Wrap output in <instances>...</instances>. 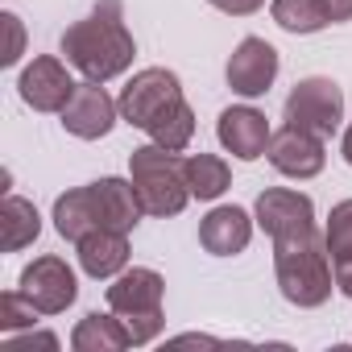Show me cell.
Returning a JSON list of instances; mask_svg holds the SVG:
<instances>
[{
	"label": "cell",
	"mask_w": 352,
	"mask_h": 352,
	"mask_svg": "<svg viewBox=\"0 0 352 352\" xmlns=\"http://www.w3.org/2000/svg\"><path fill=\"white\" fill-rule=\"evenodd\" d=\"M129 179L137 187V199L145 208V216L170 220L191 204V187H187V157H179L174 149H162L157 141L137 145L129 153Z\"/></svg>",
	"instance_id": "3957f363"
},
{
	"label": "cell",
	"mask_w": 352,
	"mask_h": 352,
	"mask_svg": "<svg viewBox=\"0 0 352 352\" xmlns=\"http://www.w3.org/2000/svg\"><path fill=\"white\" fill-rule=\"evenodd\" d=\"M71 348L75 352H124V348H133V340H129V327L120 323V315L108 307V311H87L75 323Z\"/></svg>",
	"instance_id": "e0dca14e"
},
{
	"label": "cell",
	"mask_w": 352,
	"mask_h": 352,
	"mask_svg": "<svg viewBox=\"0 0 352 352\" xmlns=\"http://www.w3.org/2000/svg\"><path fill=\"white\" fill-rule=\"evenodd\" d=\"M282 120L286 124H298V129H307V133H315V137L327 141L344 124V91H340V83L327 79V75L298 79L290 87L286 104H282Z\"/></svg>",
	"instance_id": "8992f818"
},
{
	"label": "cell",
	"mask_w": 352,
	"mask_h": 352,
	"mask_svg": "<svg viewBox=\"0 0 352 352\" xmlns=\"http://www.w3.org/2000/svg\"><path fill=\"white\" fill-rule=\"evenodd\" d=\"M108 307L120 315V323L129 327L133 348H145L162 336L166 327V278L149 265H133L120 270L112 278V286L104 290Z\"/></svg>",
	"instance_id": "277c9868"
},
{
	"label": "cell",
	"mask_w": 352,
	"mask_h": 352,
	"mask_svg": "<svg viewBox=\"0 0 352 352\" xmlns=\"http://www.w3.org/2000/svg\"><path fill=\"white\" fill-rule=\"evenodd\" d=\"M331 270H336V290L344 298H352V257H336Z\"/></svg>",
	"instance_id": "4316f807"
},
{
	"label": "cell",
	"mask_w": 352,
	"mask_h": 352,
	"mask_svg": "<svg viewBox=\"0 0 352 352\" xmlns=\"http://www.w3.org/2000/svg\"><path fill=\"white\" fill-rule=\"evenodd\" d=\"M270 17L278 30H286L294 38H307V34H319L331 25L323 0H270Z\"/></svg>",
	"instance_id": "ffe728a7"
},
{
	"label": "cell",
	"mask_w": 352,
	"mask_h": 352,
	"mask_svg": "<svg viewBox=\"0 0 352 352\" xmlns=\"http://www.w3.org/2000/svg\"><path fill=\"white\" fill-rule=\"evenodd\" d=\"M58 46H63L67 63L91 83L120 79L137 58V42H133V34L124 25V5L120 0H96L87 17H79V21H71L63 30Z\"/></svg>",
	"instance_id": "6da1fadb"
},
{
	"label": "cell",
	"mask_w": 352,
	"mask_h": 352,
	"mask_svg": "<svg viewBox=\"0 0 352 352\" xmlns=\"http://www.w3.org/2000/svg\"><path fill=\"white\" fill-rule=\"evenodd\" d=\"M91 195H96L100 228L133 232V228H137V220L145 216V208H141V199H137L133 179H116V174H104V179H96V183H91Z\"/></svg>",
	"instance_id": "2e32d148"
},
{
	"label": "cell",
	"mask_w": 352,
	"mask_h": 352,
	"mask_svg": "<svg viewBox=\"0 0 352 352\" xmlns=\"http://www.w3.org/2000/svg\"><path fill=\"white\" fill-rule=\"evenodd\" d=\"M34 348L54 352V348H58V336H54V331H34V327L5 336V352H34Z\"/></svg>",
	"instance_id": "cb8c5ba5"
},
{
	"label": "cell",
	"mask_w": 352,
	"mask_h": 352,
	"mask_svg": "<svg viewBox=\"0 0 352 352\" xmlns=\"http://www.w3.org/2000/svg\"><path fill=\"white\" fill-rule=\"evenodd\" d=\"M274 278L278 290L290 307L298 311H315L331 298L336 290V270H331V253L319 228L290 236V241H274Z\"/></svg>",
	"instance_id": "7a4b0ae2"
},
{
	"label": "cell",
	"mask_w": 352,
	"mask_h": 352,
	"mask_svg": "<svg viewBox=\"0 0 352 352\" xmlns=\"http://www.w3.org/2000/svg\"><path fill=\"white\" fill-rule=\"evenodd\" d=\"M323 241H327V253L331 261L336 257H352V199H340L327 216V228H323Z\"/></svg>",
	"instance_id": "603a6c76"
},
{
	"label": "cell",
	"mask_w": 352,
	"mask_h": 352,
	"mask_svg": "<svg viewBox=\"0 0 352 352\" xmlns=\"http://www.w3.org/2000/svg\"><path fill=\"white\" fill-rule=\"evenodd\" d=\"M174 344H216V340H212V336H179Z\"/></svg>",
	"instance_id": "f546056e"
},
{
	"label": "cell",
	"mask_w": 352,
	"mask_h": 352,
	"mask_svg": "<svg viewBox=\"0 0 352 352\" xmlns=\"http://www.w3.org/2000/svg\"><path fill=\"white\" fill-rule=\"evenodd\" d=\"M340 153H344V162L352 166V120L344 124V137H340Z\"/></svg>",
	"instance_id": "f1b7e54d"
},
{
	"label": "cell",
	"mask_w": 352,
	"mask_h": 352,
	"mask_svg": "<svg viewBox=\"0 0 352 352\" xmlns=\"http://www.w3.org/2000/svg\"><path fill=\"white\" fill-rule=\"evenodd\" d=\"M270 166L282 174V179H315V174H323L327 166V149H323V137L298 129V124H282L274 137H270V149H265Z\"/></svg>",
	"instance_id": "8fae6325"
},
{
	"label": "cell",
	"mask_w": 352,
	"mask_h": 352,
	"mask_svg": "<svg viewBox=\"0 0 352 352\" xmlns=\"http://www.w3.org/2000/svg\"><path fill=\"white\" fill-rule=\"evenodd\" d=\"M0 25L9 30V46H5V54H0V63H5V67H17L21 54H25V25H21L17 13H0Z\"/></svg>",
	"instance_id": "d4e9b609"
},
{
	"label": "cell",
	"mask_w": 352,
	"mask_h": 352,
	"mask_svg": "<svg viewBox=\"0 0 352 352\" xmlns=\"http://www.w3.org/2000/svg\"><path fill=\"white\" fill-rule=\"evenodd\" d=\"M116 104H120V120H124V124L149 133L157 120H166L170 112H179V108L187 104V96H183V79L174 75V71H166V67H145V71H137V75L124 83V91H120Z\"/></svg>",
	"instance_id": "5b68a950"
},
{
	"label": "cell",
	"mask_w": 352,
	"mask_h": 352,
	"mask_svg": "<svg viewBox=\"0 0 352 352\" xmlns=\"http://www.w3.org/2000/svg\"><path fill=\"white\" fill-rule=\"evenodd\" d=\"M187 187H191V199L216 204L232 187V166L220 153H204V149L187 153Z\"/></svg>",
	"instance_id": "d6986e66"
},
{
	"label": "cell",
	"mask_w": 352,
	"mask_h": 352,
	"mask_svg": "<svg viewBox=\"0 0 352 352\" xmlns=\"http://www.w3.org/2000/svg\"><path fill=\"white\" fill-rule=\"evenodd\" d=\"M216 137H220V145H224L232 157L257 162V157H265L274 129H270V116H265L261 108H253V104H232V108L220 112Z\"/></svg>",
	"instance_id": "4fadbf2b"
},
{
	"label": "cell",
	"mask_w": 352,
	"mask_h": 352,
	"mask_svg": "<svg viewBox=\"0 0 352 352\" xmlns=\"http://www.w3.org/2000/svg\"><path fill=\"white\" fill-rule=\"evenodd\" d=\"M42 319V311L21 294V290H5L0 294V336H13V331H25Z\"/></svg>",
	"instance_id": "7402d4cb"
},
{
	"label": "cell",
	"mask_w": 352,
	"mask_h": 352,
	"mask_svg": "<svg viewBox=\"0 0 352 352\" xmlns=\"http://www.w3.org/2000/svg\"><path fill=\"white\" fill-rule=\"evenodd\" d=\"M323 9H327L331 25H344V21H352V0H323Z\"/></svg>",
	"instance_id": "83f0119b"
},
{
	"label": "cell",
	"mask_w": 352,
	"mask_h": 352,
	"mask_svg": "<svg viewBox=\"0 0 352 352\" xmlns=\"http://www.w3.org/2000/svg\"><path fill=\"white\" fill-rule=\"evenodd\" d=\"M79 270L96 282H112L120 270H129V232L120 228H91L83 241H75Z\"/></svg>",
	"instance_id": "9a60e30c"
},
{
	"label": "cell",
	"mask_w": 352,
	"mask_h": 352,
	"mask_svg": "<svg viewBox=\"0 0 352 352\" xmlns=\"http://www.w3.org/2000/svg\"><path fill=\"white\" fill-rule=\"evenodd\" d=\"M253 220L270 241H290V236H302V232L319 228L311 195L294 191V187H265L253 204Z\"/></svg>",
	"instance_id": "ba28073f"
},
{
	"label": "cell",
	"mask_w": 352,
	"mask_h": 352,
	"mask_svg": "<svg viewBox=\"0 0 352 352\" xmlns=\"http://www.w3.org/2000/svg\"><path fill=\"white\" fill-rule=\"evenodd\" d=\"M54 228H58V236L63 241H83L91 228H100V216H96V195H91V183L87 187H75V191H67V195H58L54 199Z\"/></svg>",
	"instance_id": "ac0fdd59"
},
{
	"label": "cell",
	"mask_w": 352,
	"mask_h": 352,
	"mask_svg": "<svg viewBox=\"0 0 352 352\" xmlns=\"http://www.w3.org/2000/svg\"><path fill=\"white\" fill-rule=\"evenodd\" d=\"M212 9H220L224 17H253L265 9V0H208Z\"/></svg>",
	"instance_id": "484cf974"
},
{
	"label": "cell",
	"mask_w": 352,
	"mask_h": 352,
	"mask_svg": "<svg viewBox=\"0 0 352 352\" xmlns=\"http://www.w3.org/2000/svg\"><path fill=\"white\" fill-rule=\"evenodd\" d=\"M17 290H21L42 315H63V311L79 298V278H75V270L67 265V257L42 253V257H34V261L21 270Z\"/></svg>",
	"instance_id": "52a82bcc"
},
{
	"label": "cell",
	"mask_w": 352,
	"mask_h": 352,
	"mask_svg": "<svg viewBox=\"0 0 352 352\" xmlns=\"http://www.w3.org/2000/svg\"><path fill=\"white\" fill-rule=\"evenodd\" d=\"M58 120H63V129H67L71 137H79V141H100V137H108V133L116 129L120 104L108 96L104 83L83 79V83L75 87V96L67 100V108L58 112Z\"/></svg>",
	"instance_id": "30bf717a"
},
{
	"label": "cell",
	"mask_w": 352,
	"mask_h": 352,
	"mask_svg": "<svg viewBox=\"0 0 352 352\" xmlns=\"http://www.w3.org/2000/svg\"><path fill=\"white\" fill-rule=\"evenodd\" d=\"M0 224H5V253H17V249H25V245H34L38 241V232H42V216H38V208L25 199V195H5V208H0Z\"/></svg>",
	"instance_id": "44dd1931"
},
{
	"label": "cell",
	"mask_w": 352,
	"mask_h": 352,
	"mask_svg": "<svg viewBox=\"0 0 352 352\" xmlns=\"http://www.w3.org/2000/svg\"><path fill=\"white\" fill-rule=\"evenodd\" d=\"M71 63L54 58V54H38L21 75H17V91L34 112H63L67 100L75 96V75L67 71Z\"/></svg>",
	"instance_id": "7c38bea8"
},
{
	"label": "cell",
	"mask_w": 352,
	"mask_h": 352,
	"mask_svg": "<svg viewBox=\"0 0 352 352\" xmlns=\"http://www.w3.org/2000/svg\"><path fill=\"white\" fill-rule=\"evenodd\" d=\"M253 228H257V220H253L245 208L220 204V208H212V212L199 220V245H204L212 257H236V253L249 249Z\"/></svg>",
	"instance_id": "5bb4252c"
},
{
	"label": "cell",
	"mask_w": 352,
	"mask_h": 352,
	"mask_svg": "<svg viewBox=\"0 0 352 352\" xmlns=\"http://www.w3.org/2000/svg\"><path fill=\"white\" fill-rule=\"evenodd\" d=\"M278 71H282V58L265 38H241L236 50L228 54L224 79L241 100H261L278 83Z\"/></svg>",
	"instance_id": "9c48e42d"
}]
</instances>
